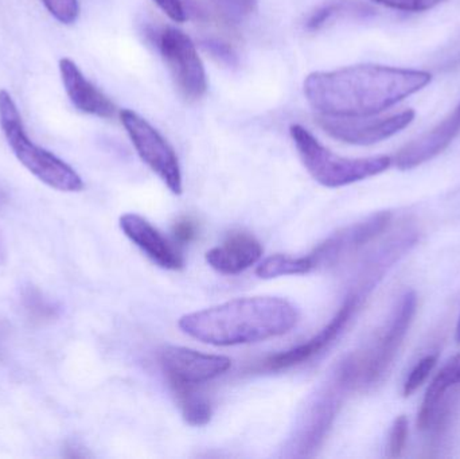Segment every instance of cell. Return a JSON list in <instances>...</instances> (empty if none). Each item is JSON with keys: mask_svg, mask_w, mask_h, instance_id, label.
<instances>
[{"mask_svg": "<svg viewBox=\"0 0 460 459\" xmlns=\"http://www.w3.org/2000/svg\"><path fill=\"white\" fill-rule=\"evenodd\" d=\"M59 73L65 91L78 110L102 119H113L119 115L120 110L116 105L83 75L72 59L62 58L59 61Z\"/></svg>", "mask_w": 460, "mask_h": 459, "instance_id": "cell-15", "label": "cell"}, {"mask_svg": "<svg viewBox=\"0 0 460 459\" xmlns=\"http://www.w3.org/2000/svg\"><path fill=\"white\" fill-rule=\"evenodd\" d=\"M314 269L315 264L310 255H273L259 264L256 275L261 279H275V278L291 277V275L308 274Z\"/></svg>", "mask_w": 460, "mask_h": 459, "instance_id": "cell-18", "label": "cell"}, {"mask_svg": "<svg viewBox=\"0 0 460 459\" xmlns=\"http://www.w3.org/2000/svg\"><path fill=\"white\" fill-rule=\"evenodd\" d=\"M391 221L392 213L386 210V212L376 213L359 223L341 229L310 253L315 269L318 266H330V264L337 263L341 259L346 258L367 245V243L377 239L391 225Z\"/></svg>", "mask_w": 460, "mask_h": 459, "instance_id": "cell-11", "label": "cell"}, {"mask_svg": "<svg viewBox=\"0 0 460 459\" xmlns=\"http://www.w3.org/2000/svg\"><path fill=\"white\" fill-rule=\"evenodd\" d=\"M119 118L140 159L164 181L172 194L181 196L183 191L182 172L172 145L155 127L134 110H121Z\"/></svg>", "mask_w": 460, "mask_h": 459, "instance_id": "cell-7", "label": "cell"}, {"mask_svg": "<svg viewBox=\"0 0 460 459\" xmlns=\"http://www.w3.org/2000/svg\"><path fill=\"white\" fill-rule=\"evenodd\" d=\"M437 363L438 355H429L421 358V360L413 366L412 371L410 372L407 380H405L404 387H402V395H404L405 398L413 395V393L426 383V380L429 379V375H431V372L434 371L435 366H437Z\"/></svg>", "mask_w": 460, "mask_h": 459, "instance_id": "cell-20", "label": "cell"}, {"mask_svg": "<svg viewBox=\"0 0 460 459\" xmlns=\"http://www.w3.org/2000/svg\"><path fill=\"white\" fill-rule=\"evenodd\" d=\"M416 307L418 296L413 291H408L376 341L364 352L342 361L337 377L348 390H369L383 382L410 331Z\"/></svg>", "mask_w": 460, "mask_h": 459, "instance_id": "cell-3", "label": "cell"}, {"mask_svg": "<svg viewBox=\"0 0 460 459\" xmlns=\"http://www.w3.org/2000/svg\"><path fill=\"white\" fill-rule=\"evenodd\" d=\"M289 134L308 174L324 188L337 189L383 174L394 163L391 156L345 158L324 147L300 124H292Z\"/></svg>", "mask_w": 460, "mask_h": 459, "instance_id": "cell-5", "label": "cell"}, {"mask_svg": "<svg viewBox=\"0 0 460 459\" xmlns=\"http://www.w3.org/2000/svg\"><path fill=\"white\" fill-rule=\"evenodd\" d=\"M346 7H348V3L343 2H332L321 5V7L316 8V10L308 16L307 22H305V29H307L308 31H318L322 27L326 26L334 16L343 13Z\"/></svg>", "mask_w": 460, "mask_h": 459, "instance_id": "cell-22", "label": "cell"}, {"mask_svg": "<svg viewBox=\"0 0 460 459\" xmlns=\"http://www.w3.org/2000/svg\"><path fill=\"white\" fill-rule=\"evenodd\" d=\"M155 42L181 96L189 102L201 100L208 92V75L193 40L182 30L166 26Z\"/></svg>", "mask_w": 460, "mask_h": 459, "instance_id": "cell-6", "label": "cell"}, {"mask_svg": "<svg viewBox=\"0 0 460 459\" xmlns=\"http://www.w3.org/2000/svg\"><path fill=\"white\" fill-rule=\"evenodd\" d=\"M460 385V353L442 366L427 388L419 411L418 426L421 431L437 430L445 417V403L448 391Z\"/></svg>", "mask_w": 460, "mask_h": 459, "instance_id": "cell-16", "label": "cell"}, {"mask_svg": "<svg viewBox=\"0 0 460 459\" xmlns=\"http://www.w3.org/2000/svg\"><path fill=\"white\" fill-rule=\"evenodd\" d=\"M456 340L458 344H460V317L458 321V325H456Z\"/></svg>", "mask_w": 460, "mask_h": 459, "instance_id": "cell-29", "label": "cell"}, {"mask_svg": "<svg viewBox=\"0 0 460 459\" xmlns=\"http://www.w3.org/2000/svg\"><path fill=\"white\" fill-rule=\"evenodd\" d=\"M0 127L18 161L38 180L65 193L83 190V180L72 166L30 139L18 107L4 89L0 91Z\"/></svg>", "mask_w": 460, "mask_h": 459, "instance_id": "cell-4", "label": "cell"}, {"mask_svg": "<svg viewBox=\"0 0 460 459\" xmlns=\"http://www.w3.org/2000/svg\"><path fill=\"white\" fill-rule=\"evenodd\" d=\"M408 439V420L404 415L397 418L389 433L388 457L400 458L404 453Z\"/></svg>", "mask_w": 460, "mask_h": 459, "instance_id": "cell-24", "label": "cell"}, {"mask_svg": "<svg viewBox=\"0 0 460 459\" xmlns=\"http://www.w3.org/2000/svg\"><path fill=\"white\" fill-rule=\"evenodd\" d=\"M2 248H3V237H2V232H0V255H2Z\"/></svg>", "mask_w": 460, "mask_h": 459, "instance_id": "cell-30", "label": "cell"}, {"mask_svg": "<svg viewBox=\"0 0 460 459\" xmlns=\"http://www.w3.org/2000/svg\"><path fill=\"white\" fill-rule=\"evenodd\" d=\"M378 4L385 5L392 10L405 11V13H424L432 10L445 0H373Z\"/></svg>", "mask_w": 460, "mask_h": 459, "instance_id": "cell-25", "label": "cell"}, {"mask_svg": "<svg viewBox=\"0 0 460 459\" xmlns=\"http://www.w3.org/2000/svg\"><path fill=\"white\" fill-rule=\"evenodd\" d=\"M5 194H4V191L2 190V189H0V209H2L3 207H4V204H5Z\"/></svg>", "mask_w": 460, "mask_h": 459, "instance_id": "cell-28", "label": "cell"}, {"mask_svg": "<svg viewBox=\"0 0 460 459\" xmlns=\"http://www.w3.org/2000/svg\"><path fill=\"white\" fill-rule=\"evenodd\" d=\"M299 321L296 307L279 296H248L190 313L178 326L213 347L256 344L289 333Z\"/></svg>", "mask_w": 460, "mask_h": 459, "instance_id": "cell-2", "label": "cell"}, {"mask_svg": "<svg viewBox=\"0 0 460 459\" xmlns=\"http://www.w3.org/2000/svg\"><path fill=\"white\" fill-rule=\"evenodd\" d=\"M169 384L199 387L223 376L232 366L226 356L207 355L183 347H166L159 355Z\"/></svg>", "mask_w": 460, "mask_h": 459, "instance_id": "cell-10", "label": "cell"}, {"mask_svg": "<svg viewBox=\"0 0 460 459\" xmlns=\"http://www.w3.org/2000/svg\"><path fill=\"white\" fill-rule=\"evenodd\" d=\"M153 2L175 23H185L188 21V8L183 0H153Z\"/></svg>", "mask_w": 460, "mask_h": 459, "instance_id": "cell-27", "label": "cell"}, {"mask_svg": "<svg viewBox=\"0 0 460 459\" xmlns=\"http://www.w3.org/2000/svg\"><path fill=\"white\" fill-rule=\"evenodd\" d=\"M367 293L369 291L362 287L351 293L343 302L334 318L318 334H315L313 339L308 340L305 344L297 345V347L286 350V352L270 356L262 363L264 368L268 371H284V369L294 368V366L313 360L315 356L327 349L342 334L351 318L356 314L357 309L361 306L362 299L367 296Z\"/></svg>", "mask_w": 460, "mask_h": 459, "instance_id": "cell-9", "label": "cell"}, {"mask_svg": "<svg viewBox=\"0 0 460 459\" xmlns=\"http://www.w3.org/2000/svg\"><path fill=\"white\" fill-rule=\"evenodd\" d=\"M264 248L261 243L246 232H232L223 244L208 251L207 261L223 275H238L259 263Z\"/></svg>", "mask_w": 460, "mask_h": 459, "instance_id": "cell-14", "label": "cell"}, {"mask_svg": "<svg viewBox=\"0 0 460 459\" xmlns=\"http://www.w3.org/2000/svg\"><path fill=\"white\" fill-rule=\"evenodd\" d=\"M221 21L228 24L240 23L256 11L259 0H208Z\"/></svg>", "mask_w": 460, "mask_h": 459, "instance_id": "cell-19", "label": "cell"}, {"mask_svg": "<svg viewBox=\"0 0 460 459\" xmlns=\"http://www.w3.org/2000/svg\"><path fill=\"white\" fill-rule=\"evenodd\" d=\"M180 404L181 412L186 423L193 428H202L210 422L213 409L210 402L199 393L197 387L185 384H169Z\"/></svg>", "mask_w": 460, "mask_h": 459, "instance_id": "cell-17", "label": "cell"}, {"mask_svg": "<svg viewBox=\"0 0 460 459\" xmlns=\"http://www.w3.org/2000/svg\"><path fill=\"white\" fill-rule=\"evenodd\" d=\"M460 134V102L453 112L429 131L405 145L394 155V163L400 170H412L442 154Z\"/></svg>", "mask_w": 460, "mask_h": 459, "instance_id": "cell-13", "label": "cell"}, {"mask_svg": "<svg viewBox=\"0 0 460 459\" xmlns=\"http://www.w3.org/2000/svg\"><path fill=\"white\" fill-rule=\"evenodd\" d=\"M431 73L385 65L361 64L314 72L305 80L308 104L326 116L380 115L431 83Z\"/></svg>", "mask_w": 460, "mask_h": 459, "instance_id": "cell-1", "label": "cell"}, {"mask_svg": "<svg viewBox=\"0 0 460 459\" xmlns=\"http://www.w3.org/2000/svg\"><path fill=\"white\" fill-rule=\"evenodd\" d=\"M49 13L64 24H73L80 15L78 0H42Z\"/></svg>", "mask_w": 460, "mask_h": 459, "instance_id": "cell-23", "label": "cell"}, {"mask_svg": "<svg viewBox=\"0 0 460 459\" xmlns=\"http://www.w3.org/2000/svg\"><path fill=\"white\" fill-rule=\"evenodd\" d=\"M199 224L191 217L178 218L172 225L175 242L181 243V244H189V243L194 242L199 236Z\"/></svg>", "mask_w": 460, "mask_h": 459, "instance_id": "cell-26", "label": "cell"}, {"mask_svg": "<svg viewBox=\"0 0 460 459\" xmlns=\"http://www.w3.org/2000/svg\"><path fill=\"white\" fill-rule=\"evenodd\" d=\"M123 234L159 267L178 271L185 266L183 255L150 221L137 213H126L119 221Z\"/></svg>", "mask_w": 460, "mask_h": 459, "instance_id": "cell-12", "label": "cell"}, {"mask_svg": "<svg viewBox=\"0 0 460 459\" xmlns=\"http://www.w3.org/2000/svg\"><path fill=\"white\" fill-rule=\"evenodd\" d=\"M201 46L218 64L226 66H235L238 64V54L232 43L223 38L208 37L201 40Z\"/></svg>", "mask_w": 460, "mask_h": 459, "instance_id": "cell-21", "label": "cell"}, {"mask_svg": "<svg viewBox=\"0 0 460 459\" xmlns=\"http://www.w3.org/2000/svg\"><path fill=\"white\" fill-rule=\"evenodd\" d=\"M416 112L405 110L388 116L337 118L321 115L318 124L327 135L353 146H372L389 139L407 128L415 120Z\"/></svg>", "mask_w": 460, "mask_h": 459, "instance_id": "cell-8", "label": "cell"}]
</instances>
